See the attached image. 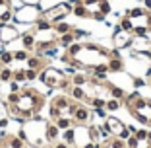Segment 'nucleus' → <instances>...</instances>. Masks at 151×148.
<instances>
[{
    "label": "nucleus",
    "mask_w": 151,
    "mask_h": 148,
    "mask_svg": "<svg viewBox=\"0 0 151 148\" xmlns=\"http://www.w3.org/2000/svg\"><path fill=\"white\" fill-rule=\"evenodd\" d=\"M89 12V20L95 22H107V16L111 14V2L109 0H81Z\"/></svg>",
    "instance_id": "nucleus-7"
},
{
    "label": "nucleus",
    "mask_w": 151,
    "mask_h": 148,
    "mask_svg": "<svg viewBox=\"0 0 151 148\" xmlns=\"http://www.w3.org/2000/svg\"><path fill=\"white\" fill-rule=\"evenodd\" d=\"M83 35H87V33H85V31H80V29H72L70 33H64V35L56 37V43H58V47L68 49L72 43H76V39H80V37H83Z\"/></svg>",
    "instance_id": "nucleus-17"
},
{
    "label": "nucleus",
    "mask_w": 151,
    "mask_h": 148,
    "mask_svg": "<svg viewBox=\"0 0 151 148\" xmlns=\"http://www.w3.org/2000/svg\"><path fill=\"white\" fill-rule=\"evenodd\" d=\"M10 4H12V10H14V12L25 6V4H23V0H10Z\"/></svg>",
    "instance_id": "nucleus-34"
},
{
    "label": "nucleus",
    "mask_w": 151,
    "mask_h": 148,
    "mask_svg": "<svg viewBox=\"0 0 151 148\" xmlns=\"http://www.w3.org/2000/svg\"><path fill=\"white\" fill-rule=\"evenodd\" d=\"M132 49H134V53L151 55V37H147V35L134 37V41H132Z\"/></svg>",
    "instance_id": "nucleus-15"
},
{
    "label": "nucleus",
    "mask_w": 151,
    "mask_h": 148,
    "mask_svg": "<svg viewBox=\"0 0 151 148\" xmlns=\"http://www.w3.org/2000/svg\"><path fill=\"white\" fill-rule=\"evenodd\" d=\"M122 107V101H118V99H107V105H105V109L107 111H118V109Z\"/></svg>",
    "instance_id": "nucleus-30"
},
{
    "label": "nucleus",
    "mask_w": 151,
    "mask_h": 148,
    "mask_svg": "<svg viewBox=\"0 0 151 148\" xmlns=\"http://www.w3.org/2000/svg\"><path fill=\"white\" fill-rule=\"evenodd\" d=\"M99 148H128V144L120 136H107V139L101 140V146Z\"/></svg>",
    "instance_id": "nucleus-21"
},
{
    "label": "nucleus",
    "mask_w": 151,
    "mask_h": 148,
    "mask_svg": "<svg viewBox=\"0 0 151 148\" xmlns=\"http://www.w3.org/2000/svg\"><path fill=\"white\" fill-rule=\"evenodd\" d=\"M118 29L132 33V22H130V18L126 16V14H124V16H120V20H118Z\"/></svg>",
    "instance_id": "nucleus-29"
},
{
    "label": "nucleus",
    "mask_w": 151,
    "mask_h": 148,
    "mask_svg": "<svg viewBox=\"0 0 151 148\" xmlns=\"http://www.w3.org/2000/svg\"><path fill=\"white\" fill-rule=\"evenodd\" d=\"M50 148H52V146H50Z\"/></svg>",
    "instance_id": "nucleus-40"
},
{
    "label": "nucleus",
    "mask_w": 151,
    "mask_h": 148,
    "mask_svg": "<svg viewBox=\"0 0 151 148\" xmlns=\"http://www.w3.org/2000/svg\"><path fill=\"white\" fill-rule=\"evenodd\" d=\"M27 68H33V70H43L45 66H49V58L47 57H41V55H29L27 57Z\"/></svg>",
    "instance_id": "nucleus-19"
},
{
    "label": "nucleus",
    "mask_w": 151,
    "mask_h": 148,
    "mask_svg": "<svg viewBox=\"0 0 151 148\" xmlns=\"http://www.w3.org/2000/svg\"><path fill=\"white\" fill-rule=\"evenodd\" d=\"M70 6H72V14H74L76 18L89 20V12H87V8L83 6L81 0H70Z\"/></svg>",
    "instance_id": "nucleus-22"
},
{
    "label": "nucleus",
    "mask_w": 151,
    "mask_h": 148,
    "mask_svg": "<svg viewBox=\"0 0 151 148\" xmlns=\"http://www.w3.org/2000/svg\"><path fill=\"white\" fill-rule=\"evenodd\" d=\"M112 57V49H107L101 43H89V41H76L68 49H64V55L60 57L62 63L68 66H74L78 70L93 72L97 68L107 66L109 58Z\"/></svg>",
    "instance_id": "nucleus-1"
},
{
    "label": "nucleus",
    "mask_w": 151,
    "mask_h": 148,
    "mask_svg": "<svg viewBox=\"0 0 151 148\" xmlns=\"http://www.w3.org/2000/svg\"><path fill=\"white\" fill-rule=\"evenodd\" d=\"M45 103H47V96L37 88H31V86H23L18 92H10L6 98L10 119H16L22 123L37 119L39 113L43 111Z\"/></svg>",
    "instance_id": "nucleus-2"
},
{
    "label": "nucleus",
    "mask_w": 151,
    "mask_h": 148,
    "mask_svg": "<svg viewBox=\"0 0 151 148\" xmlns=\"http://www.w3.org/2000/svg\"><path fill=\"white\" fill-rule=\"evenodd\" d=\"M126 16L132 22V35H147L151 31V10L147 8H130L126 10Z\"/></svg>",
    "instance_id": "nucleus-6"
},
{
    "label": "nucleus",
    "mask_w": 151,
    "mask_h": 148,
    "mask_svg": "<svg viewBox=\"0 0 151 148\" xmlns=\"http://www.w3.org/2000/svg\"><path fill=\"white\" fill-rule=\"evenodd\" d=\"M41 12H43L41 6H23V8L14 12L12 20L18 23H35L41 18Z\"/></svg>",
    "instance_id": "nucleus-10"
},
{
    "label": "nucleus",
    "mask_w": 151,
    "mask_h": 148,
    "mask_svg": "<svg viewBox=\"0 0 151 148\" xmlns=\"http://www.w3.org/2000/svg\"><path fill=\"white\" fill-rule=\"evenodd\" d=\"M105 127H107V131H109V135H111V136H120V139L128 140V136L132 135V127L124 125L120 119L111 117V115L105 117Z\"/></svg>",
    "instance_id": "nucleus-9"
},
{
    "label": "nucleus",
    "mask_w": 151,
    "mask_h": 148,
    "mask_svg": "<svg viewBox=\"0 0 151 148\" xmlns=\"http://www.w3.org/2000/svg\"><path fill=\"white\" fill-rule=\"evenodd\" d=\"M45 140L49 144H54L56 140H60V129H58L52 121L45 123Z\"/></svg>",
    "instance_id": "nucleus-18"
},
{
    "label": "nucleus",
    "mask_w": 151,
    "mask_h": 148,
    "mask_svg": "<svg viewBox=\"0 0 151 148\" xmlns=\"http://www.w3.org/2000/svg\"><path fill=\"white\" fill-rule=\"evenodd\" d=\"M14 80L18 82H27V76H25V68H18V70H14Z\"/></svg>",
    "instance_id": "nucleus-31"
},
{
    "label": "nucleus",
    "mask_w": 151,
    "mask_h": 148,
    "mask_svg": "<svg viewBox=\"0 0 151 148\" xmlns=\"http://www.w3.org/2000/svg\"><path fill=\"white\" fill-rule=\"evenodd\" d=\"M124 107L128 109V113L138 123H142L143 127L151 129V99L149 98L139 96L138 92L128 94L124 99Z\"/></svg>",
    "instance_id": "nucleus-4"
},
{
    "label": "nucleus",
    "mask_w": 151,
    "mask_h": 148,
    "mask_svg": "<svg viewBox=\"0 0 151 148\" xmlns=\"http://www.w3.org/2000/svg\"><path fill=\"white\" fill-rule=\"evenodd\" d=\"M14 16V10H12V4L10 0H0V26L2 23H8Z\"/></svg>",
    "instance_id": "nucleus-20"
},
{
    "label": "nucleus",
    "mask_w": 151,
    "mask_h": 148,
    "mask_svg": "<svg viewBox=\"0 0 151 148\" xmlns=\"http://www.w3.org/2000/svg\"><path fill=\"white\" fill-rule=\"evenodd\" d=\"M14 63V53L12 51H0V66H8Z\"/></svg>",
    "instance_id": "nucleus-28"
},
{
    "label": "nucleus",
    "mask_w": 151,
    "mask_h": 148,
    "mask_svg": "<svg viewBox=\"0 0 151 148\" xmlns=\"http://www.w3.org/2000/svg\"><path fill=\"white\" fill-rule=\"evenodd\" d=\"M8 123H10V111H8V105H6V101H2V99H0V129H4Z\"/></svg>",
    "instance_id": "nucleus-26"
},
{
    "label": "nucleus",
    "mask_w": 151,
    "mask_h": 148,
    "mask_svg": "<svg viewBox=\"0 0 151 148\" xmlns=\"http://www.w3.org/2000/svg\"><path fill=\"white\" fill-rule=\"evenodd\" d=\"M22 43H23V49H25V51H31V53H33V49H35V43H37L35 29L23 33V35H22Z\"/></svg>",
    "instance_id": "nucleus-23"
},
{
    "label": "nucleus",
    "mask_w": 151,
    "mask_h": 148,
    "mask_svg": "<svg viewBox=\"0 0 151 148\" xmlns=\"http://www.w3.org/2000/svg\"><path fill=\"white\" fill-rule=\"evenodd\" d=\"M78 105H80V101H76L72 96L56 94L49 101L50 121H52L60 131H66V129L76 127L74 125V113H76V109H78Z\"/></svg>",
    "instance_id": "nucleus-3"
},
{
    "label": "nucleus",
    "mask_w": 151,
    "mask_h": 148,
    "mask_svg": "<svg viewBox=\"0 0 151 148\" xmlns=\"http://www.w3.org/2000/svg\"><path fill=\"white\" fill-rule=\"evenodd\" d=\"M50 146H52V148H72L70 144H68V142H64V140H56V142H54V144H50Z\"/></svg>",
    "instance_id": "nucleus-35"
},
{
    "label": "nucleus",
    "mask_w": 151,
    "mask_h": 148,
    "mask_svg": "<svg viewBox=\"0 0 151 148\" xmlns=\"http://www.w3.org/2000/svg\"><path fill=\"white\" fill-rule=\"evenodd\" d=\"M132 41H134V35L130 31L116 29L114 35H112V47H114V49H118V51L128 49V47H132Z\"/></svg>",
    "instance_id": "nucleus-13"
},
{
    "label": "nucleus",
    "mask_w": 151,
    "mask_h": 148,
    "mask_svg": "<svg viewBox=\"0 0 151 148\" xmlns=\"http://www.w3.org/2000/svg\"><path fill=\"white\" fill-rule=\"evenodd\" d=\"M39 72H41V70H33V68H25V76H27V82H29V80H37V78H39Z\"/></svg>",
    "instance_id": "nucleus-33"
},
{
    "label": "nucleus",
    "mask_w": 151,
    "mask_h": 148,
    "mask_svg": "<svg viewBox=\"0 0 151 148\" xmlns=\"http://www.w3.org/2000/svg\"><path fill=\"white\" fill-rule=\"evenodd\" d=\"M0 148H27V142L14 133H2L0 135Z\"/></svg>",
    "instance_id": "nucleus-14"
},
{
    "label": "nucleus",
    "mask_w": 151,
    "mask_h": 148,
    "mask_svg": "<svg viewBox=\"0 0 151 148\" xmlns=\"http://www.w3.org/2000/svg\"><path fill=\"white\" fill-rule=\"evenodd\" d=\"M27 57H29V53H27L25 49H22V51H14V61H27Z\"/></svg>",
    "instance_id": "nucleus-32"
},
{
    "label": "nucleus",
    "mask_w": 151,
    "mask_h": 148,
    "mask_svg": "<svg viewBox=\"0 0 151 148\" xmlns=\"http://www.w3.org/2000/svg\"><path fill=\"white\" fill-rule=\"evenodd\" d=\"M39 80L43 82L47 88L50 90H62L68 92V88L72 86V80L64 70L60 68H54V66H45L43 70L39 72Z\"/></svg>",
    "instance_id": "nucleus-5"
},
{
    "label": "nucleus",
    "mask_w": 151,
    "mask_h": 148,
    "mask_svg": "<svg viewBox=\"0 0 151 148\" xmlns=\"http://www.w3.org/2000/svg\"><path fill=\"white\" fill-rule=\"evenodd\" d=\"M12 80H14V70L8 66H2L0 68V82L2 84H10Z\"/></svg>",
    "instance_id": "nucleus-27"
},
{
    "label": "nucleus",
    "mask_w": 151,
    "mask_h": 148,
    "mask_svg": "<svg viewBox=\"0 0 151 148\" xmlns=\"http://www.w3.org/2000/svg\"><path fill=\"white\" fill-rule=\"evenodd\" d=\"M147 86L151 88V70H147Z\"/></svg>",
    "instance_id": "nucleus-38"
},
{
    "label": "nucleus",
    "mask_w": 151,
    "mask_h": 148,
    "mask_svg": "<svg viewBox=\"0 0 151 148\" xmlns=\"http://www.w3.org/2000/svg\"><path fill=\"white\" fill-rule=\"evenodd\" d=\"M134 86H138V88H139V86H143V80H139V78H134Z\"/></svg>",
    "instance_id": "nucleus-37"
},
{
    "label": "nucleus",
    "mask_w": 151,
    "mask_h": 148,
    "mask_svg": "<svg viewBox=\"0 0 151 148\" xmlns=\"http://www.w3.org/2000/svg\"><path fill=\"white\" fill-rule=\"evenodd\" d=\"M70 14H72L70 2H58V4L50 6V8H45L43 12H41V18L52 26V23H56V22H62V20H66Z\"/></svg>",
    "instance_id": "nucleus-8"
},
{
    "label": "nucleus",
    "mask_w": 151,
    "mask_h": 148,
    "mask_svg": "<svg viewBox=\"0 0 151 148\" xmlns=\"http://www.w3.org/2000/svg\"><path fill=\"white\" fill-rule=\"evenodd\" d=\"M74 27L70 26V23H64V22H56V23H52V31H54V35L56 37H60V35H64V33H70Z\"/></svg>",
    "instance_id": "nucleus-25"
},
{
    "label": "nucleus",
    "mask_w": 151,
    "mask_h": 148,
    "mask_svg": "<svg viewBox=\"0 0 151 148\" xmlns=\"http://www.w3.org/2000/svg\"><path fill=\"white\" fill-rule=\"evenodd\" d=\"M143 4H145L147 10H151V0H143Z\"/></svg>",
    "instance_id": "nucleus-39"
},
{
    "label": "nucleus",
    "mask_w": 151,
    "mask_h": 148,
    "mask_svg": "<svg viewBox=\"0 0 151 148\" xmlns=\"http://www.w3.org/2000/svg\"><path fill=\"white\" fill-rule=\"evenodd\" d=\"M122 70H124V61H122V55L109 58V63H107V72H122Z\"/></svg>",
    "instance_id": "nucleus-24"
},
{
    "label": "nucleus",
    "mask_w": 151,
    "mask_h": 148,
    "mask_svg": "<svg viewBox=\"0 0 151 148\" xmlns=\"http://www.w3.org/2000/svg\"><path fill=\"white\" fill-rule=\"evenodd\" d=\"M25 6H41V0H23Z\"/></svg>",
    "instance_id": "nucleus-36"
},
{
    "label": "nucleus",
    "mask_w": 151,
    "mask_h": 148,
    "mask_svg": "<svg viewBox=\"0 0 151 148\" xmlns=\"http://www.w3.org/2000/svg\"><path fill=\"white\" fill-rule=\"evenodd\" d=\"M91 115H93V109L89 107L87 103H80L76 113H74V125L76 127H87L91 123Z\"/></svg>",
    "instance_id": "nucleus-12"
},
{
    "label": "nucleus",
    "mask_w": 151,
    "mask_h": 148,
    "mask_svg": "<svg viewBox=\"0 0 151 148\" xmlns=\"http://www.w3.org/2000/svg\"><path fill=\"white\" fill-rule=\"evenodd\" d=\"M126 144L128 148H151V129H132Z\"/></svg>",
    "instance_id": "nucleus-11"
},
{
    "label": "nucleus",
    "mask_w": 151,
    "mask_h": 148,
    "mask_svg": "<svg viewBox=\"0 0 151 148\" xmlns=\"http://www.w3.org/2000/svg\"><path fill=\"white\" fill-rule=\"evenodd\" d=\"M18 37H19V33L12 23H2V26H0V43L8 45V43L16 41Z\"/></svg>",
    "instance_id": "nucleus-16"
}]
</instances>
